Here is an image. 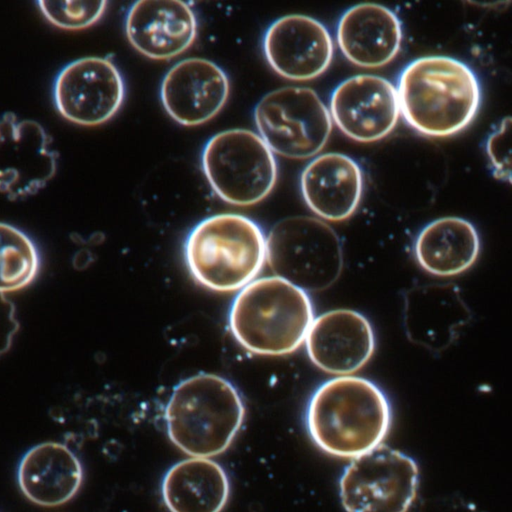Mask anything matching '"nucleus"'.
I'll list each match as a JSON object with an SVG mask.
<instances>
[{
  "label": "nucleus",
  "instance_id": "5",
  "mask_svg": "<svg viewBox=\"0 0 512 512\" xmlns=\"http://www.w3.org/2000/svg\"><path fill=\"white\" fill-rule=\"evenodd\" d=\"M183 256L192 278L215 292H234L255 280L266 262V236L251 218L220 213L187 234Z\"/></svg>",
  "mask_w": 512,
  "mask_h": 512
},
{
  "label": "nucleus",
  "instance_id": "2",
  "mask_svg": "<svg viewBox=\"0 0 512 512\" xmlns=\"http://www.w3.org/2000/svg\"><path fill=\"white\" fill-rule=\"evenodd\" d=\"M400 115L429 137L455 135L476 117L481 84L473 69L445 55L423 56L400 72L397 86Z\"/></svg>",
  "mask_w": 512,
  "mask_h": 512
},
{
  "label": "nucleus",
  "instance_id": "17",
  "mask_svg": "<svg viewBox=\"0 0 512 512\" xmlns=\"http://www.w3.org/2000/svg\"><path fill=\"white\" fill-rule=\"evenodd\" d=\"M361 167L350 156L329 152L315 156L300 175V190L320 219L340 222L357 210L363 195Z\"/></svg>",
  "mask_w": 512,
  "mask_h": 512
},
{
  "label": "nucleus",
  "instance_id": "26",
  "mask_svg": "<svg viewBox=\"0 0 512 512\" xmlns=\"http://www.w3.org/2000/svg\"><path fill=\"white\" fill-rule=\"evenodd\" d=\"M19 328L15 305L0 293V357L10 350Z\"/></svg>",
  "mask_w": 512,
  "mask_h": 512
},
{
  "label": "nucleus",
  "instance_id": "3",
  "mask_svg": "<svg viewBox=\"0 0 512 512\" xmlns=\"http://www.w3.org/2000/svg\"><path fill=\"white\" fill-rule=\"evenodd\" d=\"M245 405L226 378L198 373L177 383L164 408L172 444L190 457L212 458L224 453L242 428Z\"/></svg>",
  "mask_w": 512,
  "mask_h": 512
},
{
  "label": "nucleus",
  "instance_id": "25",
  "mask_svg": "<svg viewBox=\"0 0 512 512\" xmlns=\"http://www.w3.org/2000/svg\"><path fill=\"white\" fill-rule=\"evenodd\" d=\"M510 127L511 118L507 116L501 120L486 142V153L494 175L509 183L511 179Z\"/></svg>",
  "mask_w": 512,
  "mask_h": 512
},
{
  "label": "nucleus",
  "instance_id": "24",
  "mask_svg": "<svg viewBox=\"0 0 512 512\" xmlns=\"http://www.w3.org/2000/svg\"><path fill=\"white\" fill-rule=\"evenodd\" d=\"M40 12L52 25L65 30H81L98 22L107 1H37Z\"/></svg>",
  "mask_w": 512,
  "mask_h": 512
},
{
  "label": "nucleus",
  "instance_id": "6",
  "mask_svg": "<svg viewBox=\"0 0 512 512\" xmlns=\"http://www.w3.org/2000/svg\"><path fill=\"white\" fill-rule=\"evenodd\" d=\"M266 261L275 276L308 293L332 286L344 258L341 241L326 222L290 216L275 223L266 236Z\"/></svg>",
  "mask_w": 512,
  "mask_h": 512
},
{
  "label": "nucleus",
  "instance_id": "18",
  "mask_svg": "<svg viewBox=\"0 0 512 512\" xmlns=\"http://www.w3.org/2000/svg\"><path fill=\"white\" fill-rule=\"evenodd\" d=\"M403 40L401 21L394 11L377 3H360L339 18L336 41L342 54L363 68H379L399 53Z\"/></svg>",
  "mask_w": 512,
  "mask_h": 512
},
{
  "label": "nucleus",
  "instance_id": "11",
  "mask_svg": "<svg viewBox=\"0 0 512 512\" xmlns=\"http://www.w3.org/2000/svg\"><path fill=\"white\" fill-rule=\"evenodd\" d=\"M58 152L37 121L0 115V193L11 201L37 194L55 176Z\"/></svg>",
  "mask_w": 512,
  "mask_h": 512
},
{
  "label": "nucleus",
  "instance_id": "22",
  "mask_svg": "<svg viewBox=\"0 0 512 512\" xmlns=\"http://www.w3.org/2000/svg\"><path fill=\"white\" fill-rule=\"evenodd\" d=\"M468 317L469 311L454 286H423L407 293V333L413 341L428 348L447 347Z\"/></svg>",
  "mask_w": 512,
  "mask_h": 512
},
{
  "label": "nucleus",
  "instance_id": "13",
  "mask_svg": "<svg viewBox=\"0 0 512 512\" xmlns=\"http://www.w3.org/2000/svg\"><path fill=\"white\" fill-rule=\"evenodd\" d=\"M262 48L269 66L293 81L319 77L334 55L333 39L325 25L303 14H289L273 21L264 33Z\"/></svg>",
  "mask_w": 512,
  "mask_h": 512
},
{
  "label": "nucleus",
  "instance_id": "10",
  "mask_svg": "<svg viewBox=\"0 0 512 512\" xmlns=\"http://www.w3.org/2000/svg\"><path fill=\"white\" fill-rule=\"evenodd\" d=\"M58 113L80 126H98L113 118L125 99L121 72L107 57L73 60L57 73L52 88Z\"/></svg>",
  "mask_w": 512,
  "mask_h": 512
},
{
  "label": "nucleus",
  "instance_id": "8",
  "mask_svg": "<svg viewBox=\"0 0 512 512\" xmlns=\"http://www.w3.org/2000/svg\"><path fill=\"white\" fill-rule=\"evenodd\" d=\"M253 117L258 135L270 150L289 159L315 157L332 131L327 106L308 87L287 86L265 94Z\"/></svg>",
  "mask_w": 512,
  "mask_h": 512
},
{
  "label": "nucleus",
  "instance_id": "20",
  "mask_svg": "<svg viewBox=\"0 0 512 512\" xmlns=\"http://www.w3.org/2000/svg\"><path fill=\"white\" fill-rule=\"evenodd\" d=\"M160 494L169 512H222L231 495V483L217 461L189 457L166 470Z\"/></svg>",
  "mask_w": 512,
  "mask_h": 512
},
{
  "label": "nucleus",
  "instance_id": "19",
  "mask_svg": "<svg viewBox=\"0 0 512 512\" xmlns=\"http://www.w3.org/2000/svg\"><path fill=\"white\" fill-rule=\"evenodd\" d=\"M22 494L32 503L57 507L72 500L83 480L82 463L66 444L46 441L29 448L16 471Z\"/></svg>",
  "mask_w": 512,
  "mask_h": 512
},
{
  "label": "nucleus",
  "instance_id": "4",
  "mask_svg": "<svg viewBox=\"0 0 512 512\" xmlns=\"http://www.w3.org/2000/svg\"><path fill=\"white\" fill-rule=\"evenodd\" d=\"M314 319L310 296L277 277L256 278L239 290L228 312V326L247 351L288 355L300 348Z\"/></svg>",
  "mask_w": 512,
  "mask_h": 512
},
{
  "label": "nucleus",
  "instance_id": "12",
  "mask_svg": "<svg viewBox=\"0 0 512 512\" xmlns=\"http://www.w3.org/2000/svg\"><path fill=\"white\" fill-rule=\"evenodd\" d=\"M328 110L343 134L362 143L386 137L400 117L396 86L373 74L354 75L339 83Z\"/></svg>",
  "mask_w": 512,
  "mask_h": 512
},
{
  "label": "nucleus",
  "instance_id": "14",
  "mask_svg": "<svg viewBox=\"0 0 512 512\" xmlns=\"http://www.w3.org/2000/svg\"><path fill=\"white\" fill-rule=\"evenodd\" d=\"M305 348L310 361L325 373L353 375L372 358L376 337L369 319L348 308L326 311L314 317Z\"/></svg>",
  "mask_w": 512,
  "mask_h": 512
},
{
  "label": "nucleus",
  "instance_id": "9",
  "mask_svg": "<svg viewBox=\"0 0 512 512\" xmlns=\"http://www.w3.org/2000/svg\"><path fill=\"white\" fill-rule=\"evenodd\" d=\"M419 483L415 459L382 444L350 460L340 475L338 492L346 512H408Z\"/></svg>",
  "mask_w": 512,
  "mask_h": 512
},
{
  "label": "nucleus",
  "instance_id": "15",
  "mask_svg": "<svg viewBox=\"0 0 512 512\" xmlns=\"http://www.w3.org/2000/svg\"><path fill=\"white\" fill-rule=\"evenodd\" d=\"M230 82L216 63L199 57L183 59L164 75L161 103L167 114L187 127L212 120L225 106Z\"/></svg>",
  "mask_w": 512,
  "mask_h": 512
},
{
  "label": "nucleus",
  "instance_id": "7",
  "mask_svg": "<svg viewBox=\"0 0 512 512\" xmlns=\"http://www.w3.org/2000/svg\"><path fill=\"white\" fill-rule=\"evenodd\" d=\"M202 169L213 191L234 206H251L273 190L278 175L274 153L252 130L213 135L204 145Z\"/></svg>",
  "mask_w": 512,
  "mask_h": 512
},
{
  "label": "nucleus",
  "instance_id": "1",
  "mask_svg": "<svg viewBox=\"0 0 512 512\" xmlns=\"http://www.w3.org/2000/svg\"><path fill=\"white\" fill-rule=\"evenodd\" d=\"M393 421L391 402L375 382L360 376H335L310 395L304 426L323 453L352 460L384 444Z\"/></svg>",
  "mask_w": 512,
  "mask_h": 512
},
{
  "label": "nucleus",
  "instance_id": "21",
  "mask_svg": "<svg viewBox=\"0 0 512 512\" xmlns=\"http://www.w3.org/2000/svg\"><path fill=\"white\" fill-rule=\"evenodd\" d=\"M480 249L476 227L470 221L455 216L429 222L419 231L413 244L418 265L438 277L464 273L477 261Z\"/></svg>",
  "mask_w": 512,
  "mask_h": 512
},
{
  "label": "nucleus",
  "instance_id": "16",
  "mask_svg": "<svg viewBox=\"0 0 512 512\" xmlns=\"http://www.w3.org/2000/svg\"><path fill=\"white\" fill-rule=\"evenodd\" d=\"M130 44L154 60L179 56L194 43L198 24L190 5L174 0H142L132 4L125 18Z\"/></svg>",
  "mask_w": 512,
  "mask_h": 512
},
{
  "label": "nucleus",
  "instance_id": "23",
  "mask_svg": "<svg viewBox=\"0 0 512 512\" xmlns=\"http://www.w3.org/2000/svg\"><path fill=\"white\" fill-rule=\"evenodd\" d=\"M40 264L34 241L16 226L0 222V293L17 292L32 284Z\"/></svg>",
  "mask_w": 512,
  "mask_h": 512
}]
</instances>
